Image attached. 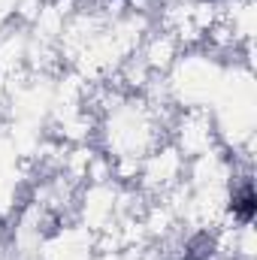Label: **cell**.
I'll return each mask as SVG.
<instances>
[{"label":"cell","mask_w":257,"mask_h":260,"mask_svg":"<svg viewBox=\"0 0 257 260\" xmlns=\"http://www.w3.org/2000/svg\"><path fill=\"white\" fill-rule=\"evenodd\" d=\"M254 209H257V203H254V191L245 185L242 191H239V197H233V212L242 218V221H251L254 218Z\"/></svg>","instance_id":"cell-1"}]
</instances>
